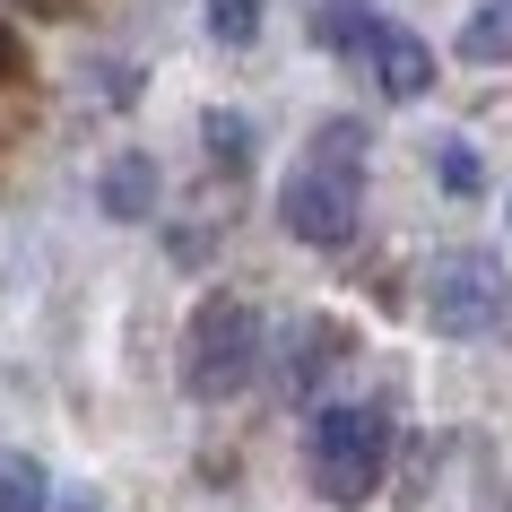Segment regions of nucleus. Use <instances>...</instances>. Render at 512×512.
<instances>
[{
	"label": "nucleus",
	"mask_w": 512,
	"mask_h": 512,
	"mask_svg": "<svg viewBox=\"0 0 512 512\" xmlns=\"http://www.w3.org/2000/svg\"><path fill=\"white\" fill-rule=\"evenodd\" d=\"M434 157H443V191H478V157H469V139H443Z\"/></svg>",
	"instance_id": "nucleus-9"
},
{
	"label": "nucleus",
	"mask_w": 512,
	"mask_h": 512,
	"mask_svg": "<svg viewBox=\"0 0 512 512\" xmlns=\"http://www.w3.org/2000/svg\"><path fill=\"white\" fill-rule=\"evenodd\" d=\"M61 512H96V504H87V495H70V504H61Z\"/></svg>",
	"instance_id": "nucleus-12"
},
{
	"label": "nucleus",
	"mask_w": 512,
	"mask_h": 512,
	"mask_svg": "<svg viewBox=\"0 0 512 512\" xmlns=\"http://www.w3.org/2000/svg\"><path fill=\"white\" fill-rule=\"evenodd\" d=\"M96 200H105V217H148L157 209V165L148 157H113L105 183H96Z\"/></svg>",
	"instance_id": "nucleus-7"
},
{
	"label": "nucleus",
	"mask_w": 512,
	"mask_h": 512,
	"mask_svg": "<svg viewBox=\"0 0 512 512\" xmlns=\"http://www.w3.org/2000/svg\"><path fill=\"white\" fill-rule=\"evenodd\" d=\"M9 79H27V44L0 27V87H9Z\"/></svg>",
	"instance_id": "nucleus-11"
},
{
	"label": "nucleus",
	"mask_w": 512,
	"mask_h": 512,
	"mask_svg": "<svg viewBox=\"0 0 512 512\" xmlns=\"http://www.w3.org/2000/svg\"><path fill=\"white\" fill-rule=\"evenodd\" d=\"M460 61L469 70H512V0H478L460 18Z\"/></svg>",
	"instance_id": "nucleus-6"
},
{
	"label": "nucleus",
	"mask_w": 512,
	"mask_h": 512,
	"mask_svg": "<svg viewBox=\"0 0 512 512\" xmlns=\"http://www.w3.org/2000/svg\"><path fill=\"white\" fill-rule=\"evenodd\" d=\"M278 226L313 252H330L365 226V131L356 122H322L304 139L296 174L278 183Z\"/></svg>",
	"instance_id": "nucleus-1"
},
{
	"label": "nucleus",
	"mask_w": 512,
	"mask_h": 512,
	"mask_svg": "<svg viewBox=\"0 0 512 512\" xmlns=\"http://www.w3.org/2000/svg\"><path fill=\"white\" fill-rule=\"evenodd\" d=\"M348 53L374 61V79L391 87V96H426V87H434V53L408 27H391V18H356V27H348Z\"/></svg>",
	"instance_id": "nucleus-5"
},
{
	"label": "nucleus",
	"mask_w": 512,
	"mask_h": 512,
	"mask_svg": "<svg viewBox=\"0 0 512 512\" xmlns=\"http://www.w3.org/2000/svg\"><path fill=\"white\" fill-rule=\"evenodd\" d=\"M0 512H53V478L27 452H0Z\"/></svg>",
	"instance_id": "nucleus-8"
},
{
	"label": "nucleus",
	"mask_w": 512,
	"mask_h": 512,
	"mask_svg": "<svg viewBox=\"0 0 512 512\" xmlns=\"http://www.w3.org/2000/svg\"><path fill=\"white\" fill-rule=\"evenodd\" d=\"M304 469H313V495L322 504H365L391 469V417L365 400H330L304 434Z\"/></svg>",
	"instance_id": "nucleus-3"
},
{
	"label": "nucleus",
	"mask_w": 512,
	"mask_h": 512,
	"mask_svg": "<svg viewBox=\"0 0 512 512\" xmlns=\"http://www.w3.org/2000/svg\"><path fill=\"white\" fill-rule=\"evenodd\" d=\"M504 304H512V278L478 252H443L426 270V322L443 339H486V330H504Z\"/></svg>",
	"instance_id": "nucleus-4"
},
{
	"label": "nucleus",
	"mask_w": 512,
	"mask_h": 512,
	"mask_svg": "<svg viewBox=\"0 0 512 512\" xmlns=\"http://www.w3.org/2000/svg\"><path fill=\"white\" fill-rule=\"evenodd\" d=\"M270 356V322L252 296H209L183 322V391L191 400H235Z\"/></svg>",
	"instance_id": "nucleus-2"
},
{
	"label": "nucleus",
	"mask_w": 512,
	"mask_h": 512,
	"mask_svg": "<svg viewBox=\"0 0 512 512\" xmlns=\"http://www.w3.org/2000/svg\"><path fill=\"white\" fill-rule=\"evenodd\" d=\"M217 35L243 44V35H252V0H217Z\"/></svg>",
	"instance_id": "nucleus-10"
}]
</instances>
